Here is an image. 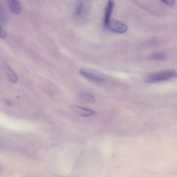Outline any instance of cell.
Wrapping results in <instances>:
<instances>
[{"label": "cell", "instance_id": "cell-1", "mask_svg": "<svg viewBox=\"0 0 177 177\" xmlns=\"http://www.w3.org/2000/svg\"><path fill=\"white\" fill-rule=\"evenodd\" d=\"M177 76V72L174 70H165L154 73L146 77L145 82L148 83H157L169 80Z\"/></svg>", "mask_w": 177, "mask_h": 177}, {"label": "cell", "instance_id": "cell-2", "mask_svg": "<svg viewBox=\"0 0 177 177\" xmlns=\"http://www.w3.org/2000/svg\"><path fill=\"white\" fill-rule=\"evenodd\" d=\"M79 73L85 78L87 79V80L91 81V82L95 83H102L105 80L104 76L100 75L98 73L88 71V70L86 69L79 70Z\"/></svg>", "mask_w": 177, "mask_h": 177}, {"label": "cell", "instance_id": "cell-3", "mask_svg": "<svg viewBox=\"0 0 177 177\" xmlns=\"http://www.w3.org/2000/svg\"><path fill=\"white\" fill-rule=\"evenodd\" d=\"M107 29L118 34H123L126 33L128 30L127 26L124 22L118 20H111L110 24L107 28Z\"/></svg>", "mask_w": 177, "mask_h": 177}, {"label": "cell", "instance_id": "cell-4", "mask_svg": "<svg viewBox=\"0 0 177 177\" xmlns=\"http://www.w3.org/2000/svg\"><path fill=\"white\" fill-rule=\"evenodd\" d=\"M114 8V2L112 1H109L107 4L105 9H104V14L103 18V24L104 28H107L109 24L111 22V15H112L113 10Z\"/></svg>", "mask_w": 177, "mask_h": 177}, {"label": "cell", "instance_id": "cell-5", "mask_svg": "<svg viewBox=\"0 0 177 177\" xmlns=\"http://www.w3.org/2000/svg\"><path fill=\"white\" fill-rule=\"evenodd\" d=\"M72 109H73L74 112L78 114V115L85 118L89 117V116H92L95 113L94 111H93L92 109L86 107H82L80 106H74L73 107Z\"/></svg>", "mask_w": 177, "mask_h": 177}, {"label": "cell", "instance_id": "cell-6", "mask_svg": "<svg viewBox=\"0 0 177 177\" xmlns=\"http://www.w3.org/2000/svg\"><path fill=\"white\" fill-rule=\"evenodd\" d=\"M7 5L9 10L15 15H19L22 13V8L20 3L16 0H9L7 2Z\"/></svg>", "mask_w": 177, "mask_h": 177}, {"label": "cell", "instance_id": "cell-7", "mask_svg": "<svg viewBox=\"0 0 177 177\" xmlns=\"http://www.w3.org/2000/svg\"><path fill=\"white\" fill-rule=\"evenodd\" d=\"M87 5L85 2H78L76 6L75 11H74V15L77 17H82L86 15L87 12Z\"/></svg>", "mask_w": 177, "mask_h": 177}, {"label": "cell", "instance_id": "cell-8", "mask_svg": "<svg viewBox=\"0 0 177 177\" xmlns=\"http://www.w3.org/2000/svg\"><path fill=\"white\" fill-rule=\"evenodd\" d=\"M4 70H5V74L7 78L8 79L10 82L13 83H17L18 82L19 78H18L17 73L10 66L6 64L5 66H4Z\"/></svg>", "mask_w": 177, "mask_h": 177}, {"label": "cell", "instance_id": "cell-9", "mask_svg": "<svg viewBox=\"0 0 177 177\" xmlns=\"http://www.w3.org/2000/svg\"><path fill=\"white\" fill-rule=\"evenodd\" d=\"M79 101L82 103H91L95 101V97L88 92H83L79 95Z\"/></svg>", "mask_w": 177, "mask_h": 177}, {"label": "cell", "instance_id": "cell-10", "mask_svg": "<svg viewBox=\"0 0 177 177\" xmlns=\"http://www.w3.org/2000/svg\"><path fill=\"white\" fill-rule=\"evenodd\" d=\"M167 54L164 52H155L149 56V59L153 61H162L166 59Z\"/></svg>", "mask_w": 177, "mask_h": 177}, {"label": "cell", "instance_id": "cell-11", "mask_svg": "<svg viewBox=\"0 0 177 177\" xmlns=\"http://www.w3.org/2000/svg\"><path fill=\"white\" fill-rule=\"evenodd\" d=\"M6 14L4 13L3 9H0V22H1V26L3 25L4 22H6Z\"/></svg>", "mask_w": 177, "mask_h": 177}, {"label": "cell", "instance_id": "cell-12", "mask_svg": "<svg viewBox=\"0 0 177 177\" xmlns=\"http://www.w3.org/2000/svg\"><path fill=\"white\" fill-rule=\"evenodd\" d=\"M0 37L2 39H4L6 38V32L4 31V28L1 26V29H0Z\"/></svg>", "mask_w": 177, "mask_h": 177}, {"label": "cell", "instance_id": "cell-13", "mask_svg": "<svg viewBox=\"0 0 177 177\" xmlns=\"http://www.w3.org/2000/svg\"><path fill=\"white\" fill-rule=\"evenodd\" d=\"M163 3H164L169 6H172L174 4V1H163Z\"/></svg>", "mask_w": 177, "mask_h": 177}]
</instances>
